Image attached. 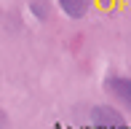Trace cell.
<instances>
[{"label": "cell", "instance_id": "obj_2", "mask_svg": "<svg viewBox=\"0 0 131 129\" xmlns=\"http://www.w3.org/2000/svg\"><path fill=\"white\" fill-rule=\"evenodd\" d=\"M107 91H110V97L118 105L131 110V78H126V75H110L107 78Z\"/></svg>", "mask_w": 131, "mask_h": 129}, {"label": "cell", "instance_id": "obj_3", "mask_svg": "<svg viewBox=\"0 0 131 129\" xmlns=\"http://www.w3.org/2000/svg\"><path fill=\"white\" fill-rule=\"evenodd\" d=\"M94 0H59V8L70 16V19H83L88 14Z\"/></svg>", "mask_w": 131, "mask_h": 129}, {"label": "cell", "instance_id": "obj_1", "mask_svg": "<svg viewBox=\"0 0 131 129\" xmlns=\"http://www.w3.org/2000/svg\"><path fill=\"white\" fill-rule=\"evenodd\" d=\"M88 121H91L94 129H128V121L123 118V113L118 108H110V105H96V108H91Z\"/></svg>", "mask_w": 131, "mask_h": 129}, {"label": "cell", "instance_id": "obj_4", "mask_svg": "<svg viewBox=\"0 0 131 129\" xmlns=\"http://www.w3.org/2000/svg\"><path fill=\"white\" fill-rule=\"evenodd\" d=\"M29 11H32V16H38V22H46L51 16V3L48 0H29Z\"/></svg>", "mask_w": 131, "mask_h": 129}]
</instances>
